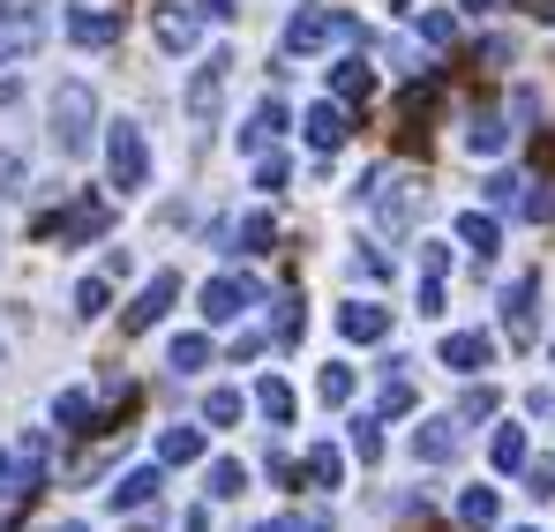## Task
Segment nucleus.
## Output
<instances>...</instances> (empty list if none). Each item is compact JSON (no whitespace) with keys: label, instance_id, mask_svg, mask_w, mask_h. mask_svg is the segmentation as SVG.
Instances as JSON below:
<instances>
[{"label":"nucleus","instance_id":"nucleus-2","mask_svg":"<svg viewBox=\"0 0 555 532\" xmlns=\"http://www.w3.org/2000/svg\"><path fill=\"white\" fill-rule=\"evenodd\" d=\"M323 46H361V23L346 15V8H293V23H285V53H323Z\"/></svg>","mask_w":555,"mask_h":532},{"label":"nucleus","instance_id":"nucleus-27","mask_svg":"<svg viewBox=\"0 0 555 532\" xmlns=\"http://www.w3.org/2000/svg\"><path fill=\"white\" fill-rule=\"evenodd\" d=\"M91 390H61V398H53V428H68V436H83V428H91Z\"/></svg>","mask_w":555,"mask_h":532},{"label":"nucleus","instance_id":"nucleus-24","mask_svg":"<svg viewBox=\"0 0 555 532\" xmlns=\"http://www.w3.org/2000/svg\"><path fill=\"white\" fill-rule=\"evenodd\" d=\"M256 413L278 420V428L293 420V382H285V375H263V382H256Z\"/></svg>","mask_w":555,"mask_h":532},{"label":"nucleus","instance_id":"nucleus-3","mask_svg":"<svg viewBox=\"0 0 555 532\" xmlns=\"http://www.w3.org/2000/svg\"><path fill=\"white\" fill-rule=\"evenodd\" d=\"M53 30V0H0V68L30 61Z\"/></svg>","mask_w":555,"mask_h":532},{"label":"nucleus","instance_id":"nucleus-41","mask_svg":"<svg viewBox=\"0 0 555 532\" xmlns=\"http://www.w3.org/2000/svg\"><path fill=\"white\" fill-rule=\"evenodd\" d=\"M285 158H263V166H256V187H263V195H285Z\"/></svg>","mask_w":555,"mask_h":532},{"label":"nucleus","instance_id":"nucleus-42","mask_svg":"<svg viewBox=\"0 0 555 532\" xmlns=\"http://www.w3.org/2000/svg\"><path fill=\"white\" fill-rule=\"evenodd\" d=\"M451 270V248L443 241H421V277H443Z\"/></svg>","mask_w":555,"mask_h":532},{"label":"nucleus","instance_id":"nucleus-38","mask_svg":"<svg viewBox=\"0 0 555 532\" xmlns=\"http://www.w3.org/2000/svg\"><path fill=\"white\" fill-rule=\"evenodd\" d=\"M518 187H526L518 173H488V203H495V210H518Z\"/></svg>","mask_w":555,"mask_h":532},{"label":"nucleus","instance_id":"nucleus-40","mask_svg":"<svg viewBox=\"0 0 555 532\" xmlns=\"http://www.w3.org/2000/svg\"><path fill=\"white\" fill-rule=\"evenodd\" d=\"M495 413V390L480 382V390H465V405H459V420H488Z\"/></svg>","mask_w":555,"mask_h":532},{"label":"nucleus","instance_id":"nucleus-50","mask_svg":"<svg viewBox=\"0 0 555 532\" xmlns=\"http://www.w3.org/2000/svg\"><path fill=\"white\" fill-rule=\"evenodd\" d=\"M518 532H526V525H518Z\"/></svg>","mask_w":555,"mask_h":532},{"label":"nucleus","instance_id":"nucleus-9","mask_svg":"<svg viewBox=\"0 0 555 532\" xmlns=\"http://www.w3.org/2000/svg\"><path fill=\"white\" fill-rule=\"evenodd\" d=\"M105 225H113V210H105L98 195H83L76 210H61V218H53V241H61V248H83V241H98Z\"/></svg>","mask_w":555,"mask_h":532},{"label":"nucleus","instance_id":"nucleus-6","mask_svg":"<svg viewBox=\"0 0 555 532\" xmlns=\"http://www.w3.org/2000/svg\"><path fill=\"white\" fill-rule=\"evenodd\" d=\"M248 308H263V285H256V277H233V270H218V277L203 285V315H210V323H241Z\"/></svg>","mask_w":555,"mask_h":532},{"label":"nucleus","instance_id":"nucleus-45","mask_svg":"<svg viewBox=\"0 0 555 532\" xmlns=\"http://www.w3.org/2000/svg\"><path fill=\"white\" fill-rule=\"evenodd\" d=\"M421 315H443V277H421Z\"/></svg>","mask_w":555,"mask_h":532},{"label":"nucleus","instance_id":"nucleus-39","mask_svg":"<svg viewBox=\"0 0 555 532\" xmlns=\"http://www.w3.org/2000/svg\"><path fill=\"white\" fill-rule=\"evenodd\" d=\"M511 120H518V128H526V120H541V90H533V83L511 90Z\"/></svg>","mask_w":555,"mask_h":532},{"label":"nucleus","instance_id":"nucleus-21","mask_svg":"<svg viewBox=\"0 0 555 532\" xmlns=\"http://www.w3.org/2000/svg\"><path fill=\"white\" fill-rule=\"evenodd\" d=\"M459 241L473 248V256H480V263H495V241H503V225H495L488 210H465V218H459Z\"/></svg>","mask_w":555,"mask_h":532},{"label":"nucleus","instance_id":"nucleus-29","mask_svg":"<svg viewBox=\"0 0 555 532\" xmlns=\"http://www.w3.org/2000/svg\"><path fill=\"white\" fill-rule=\"evenodd\" d=\"M166 360H173V375H195V367H210V338H203V330H181Z\"/></svg>","mask_w":555,"mask_h":532},{"label":"nucleus","instance_id":"nucleus-31","mask_svg":"<svg viewBox=\"0 0 555 532\" xmlns=\"http://www.w3.org/2000/svg\"><path fill=\"white\" fill-rule=\"evenodd\" d=\"M308 480H315V488H338V480H346V457L331 443H308Z\"/></svg>","mask_w":555,"mask_h":532},{"label":"nucleus","instance_id":"nucleus-19","mask_svg":"<svg viewBox=\"0 0 555 532\" xmlns=\"http://www.w3.org/2000/svg\"><path fill=\"white\" fill-rule=\"evenodd\" d=\"M465 151H473V158H503V151H511V120H495V113H473V128H465Z\"/></svg>","mask_w":555,"mask_h":532},{"label":"nucleus","instance_id":"nucleus-18","mask_svg":"<svg viewBox=\"0 0 555 532\" xmlns=\"http://www.w3.org/2000/svg\"><path fill=\"white\" fill-rule=\"evenodd\" d=\"M459 420H421V428H413V457H421V465H451V457H459Z\"/></svg>","mask_w":555,"mask_h":532},{"label":"nucleus","instance_id":"nucleus-1","mask_svg":"<svg viewBox=\"0 0 555 532\" xmlns=\"http://www.w3.org/2000/svg\"><path fill=\"white\" fill-rule=\"evenodd\" d=\"M46 465H53V436L46 428H30V436H15V443L0 450V510L30 503L46 488Z\"/></svg>","mask_w":555,"mask_h":532},{"label":"nucleus","instance_id":"nucleus-8","mask_svg":"<svg viewBox=\"0 0 555 532\" xmlns=\"http://www.w3.org/2000/svg\"><path fill=\"white\" fill-rule=\"evenodd\" d=\"M173 300H181V270H158V277H151V285L128 300V315H120V323H128V330H158Z\"/></svg>","mask_w":555,"mask_h":532},{"label":"nucleus","instance_id":"nucleus-7","mask_svg":"<svg viewBox=\"0 0 555 532\" xmlns=\"http://www.w3.org/2000/svg\"><path fill=\"white\" fill-rule=\"evenodd\" d=\"M225 68H233V53H210L195 76H188V90H181V113L195 120V128H210L218 120V98H225Z\"/></svg>","mask_w":555,"mask_h":532},{"label":"nucleus","instance_id":"nucleus-34","mask_svg":"<svg viewBox=\"0 0 555 532\" xmlns=\"http://www.w3.org/2000/svg\"><path fill=\"white\" fill-rule=\"evenodd\" d=\"M518 472H526V495L533 503H555V457H526Z\"/></svg>","mask_w":555,"mask_h":532},{"label":"nucleus","instance_id":"nucleus-37","mask_svg":"<svg viewBox=\"0 0 555 532\" xmlns=\"http://www.w3.org/2000/svg\"><path fill=\"white\" fill-rule=\"evenodd\" d=\"M346 443H353V457H361V465H375V457H383V436H375V420H353V436H346Z\"/></svg>","mask_w":555,"mask_h":532},{"label":"nucleus","instance_id":"nucleus-33","mask_svg":"<svg viewBox=\"0 0 555 532\" xmlns=\"http://www.w3.org/2000/svg\"><path fill=\"white\" fill-rule=\"evenodd\" d=\"M241 413H248V398H241V390H210V398H203V420H210V428H233Z\"/></svg>","mask_w":555,"mask_h":532},{"label":"nucleus","instance_id":"nucleus-15","mask_svg":"<svg viewBox=\"0 0 555 532\" xmlns=\"http://www.w3.org/2000/svg\"><path fill=\"white\" fill-rule=\"evenodd\" d=\"M488 360H495V338H488V330H451V338H443V367H451V375H473V367H488Z\"/></svg>","mask_w":555,"mask_h":532},{"label":"nucleus","instance_id":"nucleus-14","mask_svg":"<svg viewBox=\"0 0 555 532\" xmlns=\"http://www.w3.org/2000/svg\"><path fill=\"white\" fill-rule=\"evenodd\" d=\"M76 46H120V8H68Z\"/></svg>","mask_w":555,"mask_h":532},{"label":"nucleus","instance_id":"nucleus-10","mask_svg":"<svg viewBox=\"0 0 555 532\" xmlns=\"http://www.w3.org/2000/svg\"><path fill=\"white\" fill-rule=\"evenodd\" d=\"M158 488H166V480H158V465H135V472H120V480L105 488V503H113L120 518H135V510H151V503H158Z\"/></svg>","mask_w":555,"mask_h":532},{"label":"nucleus","instance_id":"nucleus-48","mask_svg":"<svg viewBox=\"0 0 555 532\" xmlns=\"http://www.w3.org/2000/svg\"><path fill=\"white\" fill-rule=\"evenodd\" d=\"M459 8H465V15H488V8H495V0H459Z\"/></svg>","mask_w":555,"mask_h":532},{"label":"nucleus","instance_id":"nucleus-36","mask_svg":"<svg viewBox=\"0 0 555 532\" xmlns=\"http://www.w3.org/2000/svg\"><path fill=\"white\" fill-rule=\"evenodd\" d=\"M105 300H113V293H105V277H83V285H76V315H83V323L105 315Z\"/></svg>","mask_w":555,"mask_h":532},{"label":"nucleus","instance_id":"nucleus-35","mask_svg":"<svg viewBox=\"0 0 555 532\" xmlns=\"http://www.w3.org/2000/svg\"><path fill=\"white\" fill-rule=\"evenodd\" d=\"M451 38H459V15L451 8H428L421 15V46H451Z\"/></svg>","mask_w":555,"mask_h":532},{"label":"nucleus","instance_id":"nucleus-17","mask_svg":"<svg viewBox=\"0 0 555 532\" xmlns=\"http://www.w3.org/2000/svg\"><path fill=\"white\" fill-rule=\"evenodd\" d=\"M533 300H541V277H511V293H503V323H511L518 346H533Z\"/></svg>","mask_w":555,"mask_h":532},{"label":"nucleus","instance_id":"nucleus-5","mask_svg":"<svg viewBox=\"0 0 555 532\" xmlns=\"http://www.w3.org/2000/svg\"><path fill=\"white\" fill-rule=\"evenodd\" d=\"M105 173H113L120 195H135V187L151 180V143H143L135 120H113V135H105Z\"/></svg>","mask_w":555,"mask_h":532},{"label":"nucleus","instance_id":"nucleus-44","mask_svg":"<svg viewBox=\"0 0 555 532\" xmlns=\"http://www.w3.org/2000/svg\"><path fill=\"white\" fill-rule=\"evenodd\" d=\"M15 187H23V158H15V151H0V195H15Z\"/></svg>","mask_w":555,"mask_h":532},{"label":"nucleus","instance_id":"nucleus-16","mask_svg":"<svg viewBox=\"0 0 555 532\" xmlns=\"http://www.w3.org/2000/svg\"><path fill=\"white\" fill-rule=\"evenodd\" d=\"M338 330H346L353 346H383V338H390V308H375V300H353V308H338Z\"/></svg>","mask_w":555,"mask_h":532},{"label":"nucleus","instance_id":"nucleus-28","mask_svg":"<svg viewBox=\"0 0 555 532\" xmlns=\"http://www.w3.org/2000/svg\"><path fill=\"white\" fill-rule=\"evenodd\" d=\"M203 428H166V436H158V457H166V465H195V457H203Z\"/></svg>","mask_w":555,"mask_h":532},{"label":"nucleus","instance_id":"nucleus-25","mask_svg":"<svg viewBox=\"0 0 555 532\" xmlns=\"http://www.w3.org/2000/svg\"><path fill=\"white\" fill-rule=\"evenodd\" d=\"M533 457V443H526V428H495V443H488V465L495 472H518Z\"/></svg>","mask_w":555,"mask_h":532},{"label":"nucleus","instance_id":"nucleus-11","mask_svg":"<svg viewBox=\"0 0 555 532\" xmlns=\"http://www.w3.org/2000/svg\"><path fill=\"white\" fill-rule=\"evenodd\" d=\"M421 195H428V180H390V195H383V187H375L369 203H375V218H383V225H390V233H405V225H413V210H421Z\"/></svg>","mask_w":555,"mask_h":532},{"label":"nucleus","instance_id":"nucleus-23","mask_svg":"<svg viewBox=\"0 0 555 532\" xmlns=\"http://www.w3.org/2000/svg\"><path fill=\"white\" fill-rule=\"evenodd\" d=\"M271 241H278L271 210H248V218L233 225V248H241V256H271Z\"/></svg>","mask_w":555,"mask_h":532},{"label":"nucleus","instance_id":"nucleus-26","mask_svg":"<svg viewBox=\"0 0 555 532\" xmlns=\"http://www.w3.org/2000/svg\"><path fill=\"white\" fill-rule=\"evenodd\" d=\"M241 488H248V465H241V457H218V465H210V480H203V495H210V503H233Z\"/></svg>","mask_w":555,"mask_h":532},{"label":"nucleus","instance_id":"nucleus-20","mask_svg":"<svg viewBox=\"0 0 555 532\" xmlns=\"http://www.w3.org/2000/svg\"><path fill=\"white\" fill-rule=\"evenodd\" d=\"M459 525H465V532H495V525H503L495 488H465V495H459Z\"/></svg>","mask_w":555,"mask_h":532},{"label":"nucleus","instance_id":"nucleus-46","mask_svg":"<svg viewBox=\"0 0 555 532\" xmlns=\"http://www.w3.org/2000/svg\"><path fill=\"white\" fill-rule=\"evenodd\" d=\"M195 15H203V23H233L241 8H233V0H195Z\"/></svg>","mask_w":555,"mask_h":532},{"label":"nucleus","instance_id":"nucleus-47","mask_svg":"<svg viewBox=\"0 0 555 532\" xmlns=\"http://www.w3.org/2000/svg\"><path fill=\"white\" fill-rule=\"evenodd\" d=\"M256 532H308V525H300V518H263Z\"/></svg>","mask_w":555,"mask_h":532},{"label":"nucleus","instance_id":"nucleus-49","mask_svg":"<svg viewBox=\"0 0 555 532\" xmlns=\"http://www.w3.org/2000/svg\"><path fill=\"white\" fill-rule=\"evenodd\" d=\"M53 532H91V525H53Z\"/></svg>","mask_w":555,"mask_h":532},{"label":"nucleus","instance_id":"nucleus-12","mask_svg":"<svg viewBox=\"0 0 555 532\" xmlns=\"http://www.w3.org/2000/svg\"><path fill=\"white\" fill-rule=\"evenodd\" d=\"M300 135H308V151H338V143H346V105H338V98H315V105L300 113Z\"/></svg>","mask_w":555,"mask_h":532},{"label":"nucleus","instance_id":"nucleus-32","mask_svg":"<svg viewBox=\"0 0 555 532\" xmlns=\"http://www.w3.org/2000/svg\"><path fill=\"white\" fill-rule=\"evenodd\" d=\"M331 83H338V98H369L375 76H369V61L353 53V61H338V68H331Z\"/></svg>","mask_w":555,"mask_h":532},{"label":"nucleus","instance_id":"nucleus-22","mask_svg":"<svg viewBox=\"0 0 555 532\" xmlns=\"http://www.w3.org/2000/svg\"><path fill=\"white\" fill-rule=\"evenodd\" d=\"M151 23H158V46H166V53H195V15H188V8H158Z\"/></svg>","mask_w":555,"mask_h":532},{"label":"nucleus","instance_id":"nucleus-13","mask_svg":"<svg viewBox=\"0 0 555 532\" xmlns=\"http://www.w3.org/2000/svg\"><path fill=\"white\" fill-rule=\"evenodd\" d=\"M285 120H293V113H285V98H263V105L248 113V128H241V151H248V158H263L278 135H285Z\"/></svg>","mask_w":555,"mask_h":532},{"label":"nucleus","instance_id":"nucleus-4","mask_svg":"<svg viewBox=\"0 0 555 532\" xmlns=\"http://www.w3.org/2000/svg\"><path fill=\"white\" fill-rule=\"evenodd\" d=\"M98 135V90L91 83H61L53 90V143H61V158H83Z\"/></svg>","mask_w":555,"mask_h":532},{"label":"nucleus","instance_id":"nucleus-30","mask_svg":"<svg viewBox=\"0 0 555 532\" xmlns=\"http://www.w3.org/2000/svg\"><path fill=\"white\" fill-rule=\"evenodd\" d=\"M315 398H323V405H353V367H346V360H331V367L315 375Z\"/></svg>","mask_w":555,"mask_h":532},{"label":"nucleus","instance_id":"nucleus-43","mask_svg":"<svg viewBox=\"0 0 555 532\" xmlns=\"http://www.w3.org/2000/svg\"><path fill=\"white\" fill-rule=\"evenodd\" d=\"M353 277H369V285H383V277H390V263H383V256L369 248V256H353Z\"/></svg>","mask_w":555,"mask_h":532}]
</instances>
